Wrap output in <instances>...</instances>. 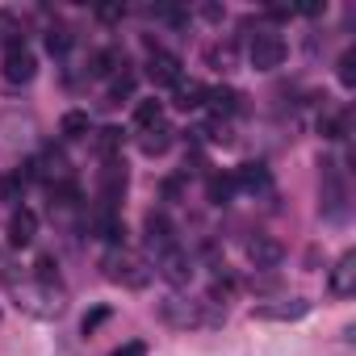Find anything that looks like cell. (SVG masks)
Here are the masks:
<instances>
[{
    "instance_id": "d4e9b609",
    "label": "cell",
    "mask_w": 356,
    "mask_h": 356,
    "mask_svg": "<svg viewBox=\"0 0 356 356\" xmlns=\"http://www.w3.org/2000/svg\"><path fill=\"white\" fill-rule=\"evenodd\" d=\"M22 189H26V176L17 172V176H5V181H0V197H5V202H22Z\"/></svg>"
},
{
    "instance_id": "5bb4252c",
    "label": "cell",
    "mask_w": 356,
    "mask_h": 356,
    "mask_svg": "<svg viewBox=\"0 0 356 356\" xmlns=\"http://www.w3.org/2000/svg\"><path fill=\"white\" fill-rule=\"evenodd\" d=\"M235 185H239V189H248V193H256V189H268V168H264L260 159H248V163H239V172H235Z\"/></svg>"
},
{
    "instance_id": "4316f807",
    "label": "cell",
    "mask_w": 356,
    "mask_h": 356,
    "mask_svg": "<svg viewBox=\"0 0 356 356\" xmlns=\"http://www.w3.org/2000/svg\"><path fill=\"white\" fill-rule=\"evenodd\" d=\"M339 84H343V88H352V84H356V55H352V51H343V55H339Z\"/></svg>"
},
{
    "instance_id": "cb8c5ba5",
    "label": "cell",
    "mask_w": 356,
    "mask_h": 356,
    "mask_svg": "<svg viewBox=\"0 0 356 356\" xmlns=\"http://www.w3.org/2000/svg\"><path fill=\"white\" fill-rule=\"evenodd\" d=\"M318 134H323V138H343V134H348V118H343V113L323 118V122H318Z\"/></svg>"
},
{
    "instance_id": "277c9868",
    "label": "cell",
    "mask_w": 356,
    "mask_h": 356,
    "mask_svg": "<svg viewBox=\"0 0 356 356\" xmlns=\"http://www.w3.org/2000/svg\"><path fill=\"white\" fill-rule=\"evenodd\" d=\"M122 193H126V163L105 159V168H101V210H118Z\"/></svg>"
},
{
    "instance_id": "9c48e42d",
    "label": "cell",
    "mask_w": 356,
    "mask_h": 356,
    "mask_svg": "<svg viewBox=\"0 0 356 356\" xmlns=\"http://www.w3.org/2000/svg\"><path fill=\"white\" fill-rule=\"evenodd\" d=\"M352 285H356V256L343 252V256L331 264V273H327V289H331V298H348Z\"/></svg>"
},
{
    "instance_id": "44dd1931",
    "label": "cell",
    "mask_w": 356,
    "mask_h": 356,
    "mask_svg": "<svg viewBox=\"0 0 356 356\" xmlns=\"http://www.w3.org/2000/svg\"><path fill=\"white\" fill-rule=\"evenodd\" d=\"M206 193H210V202H214V206H227V202H231V193H235V176L214 172V176H210V185H206Z\"/></svg>"
},
{
    "instance_id": "ac0fdd59",
    "label": "cell",
    "mask_w": 356,
    "mask_h": 356,
    "mask_svg": "<svg viewBox=\"0 0 356 356\" xmlns=\"http://www.w3.org/2000/svg\"><path fill=\"white\" fill-rule=\"evenodd\" d=\"M138 147H143V155H163L168 147H172V126H151V130H143V138H138Z\"/></svg>"
},
{
    "instance_id": "d6986e66",
    "label": "cell",
    "mask_w": 356,
    "mask_h": 356,
    "mask_svg": "<svg viewBox=\"0 0 356 356\" xmlns=\"http://www.w3.org/2000/svg\"><path fill=\"white\" fill-rule=\"evenodd\" d=\"M310 306L302 302V298H293L289 306H256V318H281V323H289V318H302Z\"/></svg>"
},
{
    "instance_id": "7c38bea8",
    "label": "cell",
    "mask_w": 356,
    "mask_h": 356,
    "mask_svg": "<svg viewBox=\"0 0 356 356\" xmlns=\"http://www.w3.org/2000/svg\"><path fill=\"white\" fill-rule=\"evenodd\" d=\"M206 92H210V88L197 84V80H176V84H172V105L185 109V113H189V109H202V105H206Z\"/></svg>"
},
{
    "instance_id": "52a82bcc",
    "label": "cell",
    "mask_w": 356,
    "mask_h": 356,
    "mask_svg": "<svg viewBox=\"0 0 356 356\" xmlns=\"http://www.w3.org/2000/svg\"><path fill=\"white\" fill-rule=\"evenodd\" d=\"M147 76H151V84H163V88H172L176 80H185L181 59L168 55V51H151V55H147Z\"/></svg>"
},
{
    "instance_id": "8fae6325",
    "label": "cell",
    "mask_w": 356,
    "mask_h": 356,
    "mask_svg": "<svg viewBox=\"0 0 356 356\" xmlns=\"http://www.w3.org/2000/svg\"><path fill=\"white\" fill-rule=\"evenodd\" d=\"M248 260H252L256 268H277V264L285 260V248H281L273 235H256V239L248 243Z\"/></svg>"
},
{
    "instance_id": "4fadbf2b",
    "label": "cell",
    "mask_w": 356,
    "mask_h": 356,
    "mask_svg": "<svg viewBox=\"0 0 356 356\" xmlns=\"http://www.w3.org/2000/svg\"><path fill=\"white\" fill-rule=\"evenodd\" d=\"M147 248H151L155 256H163V252L176 248V239H172V222H168L163 214H147Z\"/></svg>"
},
{
    "instance_id": "30bf717a",
    "label": "cell",
    "mask_w": 356,
    "mask_h": 356,
    "mask_svg": "<svg viewBox=\"0 0 356 356\" xmlns=\"http://www.w3.org/2000/svg\"><path fill=\"white\" fill-rule=\"evenodd\" d=\"M155 268H159V277H163V281H172V285H189V277H193V264H189V256H185L181 248L163 252Z\"/></svg>"
},
{
    "instance_id": "484cf974",
    "label": "cell",
    "mask_w": 356,
    "mask_h": 356,
    "mask_svg": "<svg viewBox=\"0 0 356 356\" xmlns=\"http://www.w3.org/2000/svg\"><path fill=\"white\" fill-rule=\"evenodd\" d=\"M134 92V76L130 72H118L113 80H109V101H122V97H130Z\"/></svg>"
},
{
    "instance_id": "1f68e13d",
    "label": "cell",
    "mask_w": 356,
    "mask_h": 356,
    "mask_svg": "<svg viewBox=\"0 0 356 356\" xmlns=\"http://www.w3.org/2000/svg\"><path fill=\"white\" fill-rule=\"evenodd\" d=\"M109 356H147V343L134 339V343H126V348H118V352H109Z\"/></svg>"
},
{
    "instance_id": "5b68a950",
    "label": "cell",
    "mask_w": 356,
    "mask_h": 356,
    "mask_svg": "<svg viewBox=\"0 0 356 356\" xmlns=\"http://www.w3.org/2000/svg\"><path fill=\"white\" fill-rule=\"evenodd\" d=\"M34 72H38V59L22 42H9V51H5V80L9 84H30Z\"/></svg>"
},
{
    "instance_id": "836d02e7",
    "label": "cell",
    "mask_w": 356,
    "mask_h": 356,
    "mask_svg": "<svg viewBox=\"0 0 356 356\" xmlns=\"http://www.w3.org/2000/svg\"><path fill=\"white\" fill-rule=\"evenodd\" d=\"M202 17H206V22H222V9H218V5H202Z\"/></svg>"
},
{
    "instance_id": "83f0119b",
    "label": "cell",
    "mask_w": 356,
    "mask_h": 356,
    "mask_svg": "<svg viewBox=\"0 0 356 356\" xmlns=\"http://www.w3.org/2000/svg\"><path fill=\"white\" fill-rule=\"evenodd\" d=\"M118 143H122V130H118V126H105V130H101V138H97V147L105 151V159H113Z\"/></svg>"
},
{
    "instance_id": "2e32d148",
    "label": "cell",
    "mask_w": 356,
    "mask_h": 356,
    "mask_svg": "<svg viewBox=\"0 0 356 356\" xmlns=\"http://www.w3.org/2000/svg\"><path fill=\"white\" fill-rule=\"evenodd\" d=\"M97 235H101L105 243L122 248V239H126V222H122V214H118V210H101V214H97Z\"/></svg>"
},
{
    "instance_id": "e0dca14e",
    "label": "cell",
    "mask_w": 356,
    "mask_h": 356,
    "mask_svg": "<svg viewBox=\"0 0 356 356\" xmlns=\"http://www.w3.org/2000/svg\"><path fill=\"white\" fill-rule=\"evenodd\" d=\"M59 134H63V138H88V134H92V118H88L84 109H67V113L59 118Z\"/></svg>"
},
{
    "instance_id": "d6a6232c",
    "label": "cell",
    "mask_w": 356,
    "mask_h": 356,
    "mask_svg": "<svg viewBox=\"0 0 356 356\" xmlns=\"http://www.w3.org/2000/svg\"><path fill=\"white\" fill-rule=\"evenodd\" d=\"M122 13H126V9H118V5H105V9H97V17H101V22H118Z\"/></svg>"
},
{
    "instance_id": "603a6c76",
    "label": "cell",
    "mask_w": 356,
    "mask_h": 356,
    "mask_svg": "<svg viewBox=\"0 0 356 356\" xmlns=\"http://www.w3.org/2000/svg\"><path fill=\"white\" fill-rule=\"evenodd\" d=\"M34 277H38V285H59V260L55 256H38V264H34Z\"/></svg>"
},
{
    "instance_id": "6da1fadb",
    "label": "cell",
    "mask_w": 356,
    "mask_h": 356,
    "mask_svg": "<svg viewBox=\"0 0 356 356\" xmlns=\"http://www.w3.org/2000/svg\"><path fill=\"white\" fill-rule=\"evenodd\" d=\"M101 273H105V281H113V285H122V289H147L151 277H155V268H151L143 256L126 252V248H109V252L101 256Z\"/></svg>"
},
{
    "instance_id": "7a4b0ae2",
    "label": "cell",
    "mask_w": 356,
    "mask_h": 356,
    "mask_svg": "<svg viewBox=\"0 0 356 356\" xmlns=\"http://www.w3.org/2000/svg\"><path fill=\"white\" fill-rule=\"evenodd\" d=\"M210 302H185V298H163L159 302V318L168 327H206V323H218V314L206 310Z\"/></svg>"
},
{
    "instance_id": "9a60e30c",
    "label": "cell",
    "mask_w": 356,
    "mask_h": 356,
    "mask_svg": "<svg viewBox=\"0 0 356 356\" xmlns=\"http://www.w3.org/2000/svg\"><path fill=\"white\" fill-rule=\"evenodd\" d=\"M239 101H243V97H239L235 88H214V92H206V105L214 109V118H218V122L235 118V113H239Z\"/></svg>"
},
{
    "instance_id": "4dcf8cb0",
    "label": "cell",
    "mask_w": 356,
    "mask_h": 356,
    "mask_svg": "<svg viewBox=\"0 0 356 356\" xmlns=\"http://www.w3.org/2000/svg\"><path fill=\"white\" fill-rule=\"evenodd\" d=\"M210 63H218V72L231 67V63H235V47H231V42H227V47H214V51H210Z\"/></svg>"
},
{
    "instance_id": "7402d4cb",
    "label": "cell",
    "mask_w": 356,
    "mask_h": 356,
    "mask_svg": "<svg viewBox=\"0 0 356 356\" xmlns=\"http://www.w3.org/2000/svg\"><path fill=\"white\" fill-rule=\"evenodd\" d=\"M159 122H163L159 101H138V109H134V126H138V130H151V126H159Z\"/></svg>"
},
{
    "instance_id": "f1b7e54d",
    "label": "cell",
    "mask_w": 356,
    "mask_h": 356,
    "mask_svg": "<svg viewBox=\"0 0 356 356\" xmlns=\"http://www.w3.org/2000/svg\"><path fill=\"white\" fill-rule=\"evenodd\" d=\"M67 47H72V34L67 30H51L47 34V51L51 55H67Z\"/></svg>"
},
{
    "instance_id": "ffe728a7",
    "label": "cell",
    "mask_w": 356,
    "mask_h": 356,
    "mask_svg": "<svg viewBox=\"0 0 356 356\" xmlns=\"http://www.w3.org/2000/svg\"><path fill=\"white\" fill-rule=\"evenodd\" d=\"M122 67H126V59H122V51H113V47L92 55V76H118Z\"/></svg>"
},
{
    "instance_id": "8992f818",
    "label": "cell",
    "mask_w": 356,
    "mask_h": 356,
    "mask_svg": "<svg viewBox=\"0 0 356 356\" xmlns=\"http://www.w3.org/2000/svg\"><path fill=\"white\" fill-rule=\"evenodd\" d=\"M343 202H348V193H343V181H339V172H335V163L327 159L323 163V214L335 222V218H343Z\"/></svg>"
},
{
    "instance_id": "f546056e",
    "label": "cell",
    "mask_w": 356,
    "mask_h": 356,
    "mask_svg": "<svg viewBox=\"0 0 356 356\" xmlns=\"http://www.w3.org/2000/svg\"><path fill=\"white\" fill-rule=\"evenodd\" d=\"M105 318H109V306H97V310H88V314L80 318V331H84V335H92V331H97Z\"/></svg>"
},
{
    "instance_id": "ba28073f",
    "label": "cell",
    "mask_w": 356,
    "mask_h": 356,
    "mask_svg": "<svg viewBox=\"0 0 356 356\" xmlns=\"http://www.w3.org/2000/svg\"><path fill=\"white\" fill-rule=\"evenodd\" d=\"M5 235H9V248H30L34 235H38V214L26 210V206H17L13 218H9V227H5Z\"/></svg>"
},
{
    "instance_id": "3957f363",
    "label": "cell",
    "mask_w": 356,
    "mask_h": 356,
    "mask_svg": "<svg viewBox=\"0 0 356 356\" xmlns=\"http://www.w3.org/2000/svg\"><path fill=\"white\" fill-rule=\"evenodd\" d=\"M285 55H289V47H285L281 34H256L252 38V51H248V59H252L256 72H277L285 63Z\"/></svg>"
}]
</instances>
